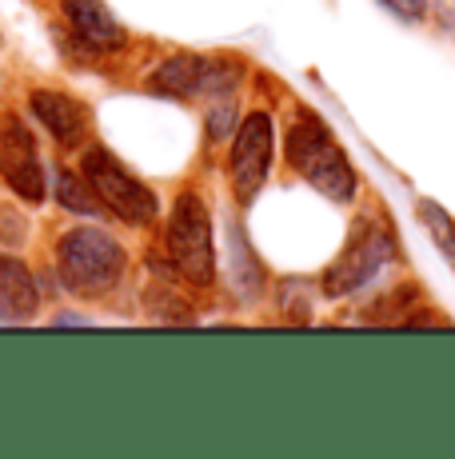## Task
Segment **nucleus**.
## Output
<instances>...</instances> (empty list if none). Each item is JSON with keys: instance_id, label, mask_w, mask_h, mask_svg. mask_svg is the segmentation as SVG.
I'll use <instances>...</instances> for the list:
<instances>
[{"instance_id": "f257e3e1", "label": "nucleus", "mask_w": 455, "mask_h": 459, "mask_svg": "<svg viewBox=\"0 0 455 459\" xmlns=\"http://www.w3.org/2000/svg\"><path fill=\"white\" fill-rule=\"evenodd\" d=\"M288 160L312 188L336 200V204H348L356 196V172L348 164L344 148L331 140V132L312 112H300V120L288 132Z\"/></svg>"}, {"instance_id": "f03ea898", "label": "nucleus", "mask_w": 455, "mask_h": 459, "mask_svg": "<svg viewBox=\"0 0 455 459\" xmlns=\"http://www.w3.org/2000/svg\"><path fill=\"white\" fill-rule=\"evenodd\" d=\"M56 268L68 292L100 296L124 276V248L100 228H76L56 244Z\"/></svg>"}, {"instance_id": "7ed1b4c3", "label": "nucleus", "mask_w": 455, "mask_h": 459, "mask_svg": "<svg viewBox=\"0 0 455 459\" xmlns=\"http://www.w3.org/2000/svg\"><path fill=\"white\" fill-rule=\"evenodd\" d=\"M168 255L180 268V276L196 288H208L216 276V252H212V224L200 196L184 192L172 204L168 216Z\"/></svg>"}, {"instance_id": "20e7f679", "label": "nucleus", "mask_w": 455, "mask_h": 459, "mask_svg": "<svg viewBox=\"0 0 455 459\" xmlns=\"http://www.w3.org/2000/svg\"><path fill=\"white\" fill-rule=\"evenodd\" d=\"M391 228L375 224V220H356L352 236H348L344 252L331 260L328 276H323V292L328 296H348L356 288H364L383 264L391 260Z\"/></svg>"}, {"instance_id": "39448f33", "label": "nucleus", "mask_w": 455, "mask_h": 459, "mask_svg": "<svg viewBox=\"0 0 455 459\" xmlns=\"http://www.w3.org/2000/svg\"><path fill=\"white\" fill-rule=\"evenodd\" d=\"M84 176H89L96 196L116 212L120 220H128V224H136V228L152 224L156 212H160L152 192H148L116 156L104 152V148H89V152H84Z\"/></svg>"}, {"instance_id": "423d86ee", "label": "nucleus", "mask_w": 455, "mask_h": 459, "mask_svg": "<svg viewBox=\"0 0 455 459\" xmlns=\"http://www.w3.org/2000/svg\"><path fill=\"white\" fill-rule=\"evenodd\" d=\"M0 172L21 200H29V204L45 200V168H40L37 136L24 128L21 117L0 120Z\"/></svg>"}, {"instance_id": "0eeeda50", "label": "nucleus", "mask_w": 455, "mask_h": 459, "mask_svg": "<svg viewBox=\"0 0 455 459\" xmlns=\"http://www.w3.org/2000/svg\"><path fill=\"white\" fill-rule=\"evenodd\" d=\"M272 164V120L264 112H252L232 140V188L240 204H252Z\"/></svg>"}, {"instance_id": "6e6552de", "label": "nucleus", "mask_w": 455, "mask_h": 459, "mask_svg": "<svg viewBox=\"0 0 455 459\" xmlns=\"http://www.w3.org/2000/svg\"><path fill=\"white\" fill-rule=\"evenodd\" d=\"M60 8L68 16V29L89 52H116L124 44V29L116 24L104 0H64Z\"/></svg>"}, {"instance_id": "1a4fd4ad", "label": "nucleus", "mask_w": 455, "mask_h": 459, "mask_svg": "<svg viewBox=\"0 0 455 459\" xmlns=\"http://www.w3.org/2000/svg\"><path fill=\"white\" fill-rule=\"evenodd\" d=\"M29 104H32L40 125H45L64 148H76L89 140L92 125H89V112H84L81 100H73V96H64V92H32Z\"/></svg>"}, {"instance_id": "9d476101", "label": "nucleus", "mask_w": 455, "mask_h": 459, "mask_svg": "<svg viewBox=\"0 0 455 459\" xmlns=\"http://www.w3.org/2000/svg\"><path fill=\"white\" fill-rule=\"evenodd\" d=\"M37 307H40V292L29 264L0 255V320H32Z\"/></svg>"}, {"instance_id": "9b49d317", "label": "nucleus", "mask_w": 455, "mask_h": 459, "mask_svg": "<svg viewBox=\"0 0 455 459\" xmlns=\"http://www.w3.org/2000/svg\"><path fill=\"white\" fill-rule=\"evenodd\" d=\"M204 73H208V60L204 56H192V52H180V56L164 60L152 76V92L164 96H192L204 88Z\"/></svg>"}, {"instance_id": "f8f14e48", "label": "nucleus", "mask_w": 455, "mask_h": 459, "mask_svg": "<svg viewBox=\"0 0 455 459\" xmlns=\"http://www.w3.org/2000/svg\"><path fill=\"white\" fill-rule=\"evenodd\" d=\"M56 196H60V204L73 208V212H81V216H92V212L100 208V204H96V192L84 188L76 172H60L56 176Z\"/></svg>"}, {"instance_id": "ddd939ff", "label": "nucleus", "mask_w": 455, "mask_h": 459, "mask_svg": "<svg viewBox=\"0 0 455 459\" xmlns=\"http://www.w3.org/2000/svg\"><path fill=\"white\" fill-rule=\"evenodd\" d=\"M419 216H424V224L432 228V236H435V244H440V252L455 264V228H451V220L443 216V208L427 200V204H419Z\"/></svg>"}, {"instance_id": "4468645a", "label": "nucleus", "mask_w": 455, "mask_h": 459, "mask_svg": "<svg viewBox=\"0 0 455 459\" xmlns=\"http://www.w3.org/2000/svg\"><path fill=\"white\" fill-rule=\"evenodd\" d=\"M232 120H236V108H232V104H216L212 117H208V136H212V140H224L228 128H232Z\"/></svg>"}, {"instance_id": "2eb2a0df", "label": "nucleus", "mask_w": 455, "mask_h": 459, "mask_svg": "<svg viewBox=\"0 0 455 459\" xmlns=\"http://www.w3.org/2000/svg\"><path fill=\"white\" fill-rule=\"evenodd\" d=\"M383 4H388L396 16H404V21H419V16H424V4H427V0H383Z\"/></svg>"}]
</instances>
